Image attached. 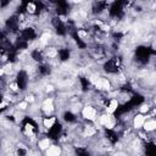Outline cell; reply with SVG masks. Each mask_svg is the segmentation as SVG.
<instances>
[{"mask_svg": "<svg viewBox=\"0 0 156 156\" xmlns=\"http://www.w3.org/2000/svg\"><path fill=\"white\" fill-rule=\"evenodd\" d=\"M98 116H99V111L91 104H84L79 112V117L83 121H88V122H95Z\"/></svg>", "mask_w": 156, "mask_h": 156, "instance_id": "1", "label": "cell"}, {"mask_svg": "<svg viewBox=\"0 0 156 156\" xmlns=\"http://www.w3.org/2000/svg\"><path fill=\"white\" fill-rule=\"evenodd\" d=\"M145 118L146 116L143 115V113H139V112H135L132 117V121H130V127L134 129V130H140L143 128V124L145 122Z\"/></svg>", "mask_w": 156, "mask_h": 156, "instance_id": "2", "label": "cell"}, {"mask_svg": "<svg viewBox=\"0 0 156 156\" xmlns=\"http://www.w3.org/2000/svg\"><path fill=\"white\" fill-rule=\"evenodd\" d=\"M145 116H146V118H145V122H144L141 129L146 133L155 132L156 130V119H155V117H151L149 115H145Z\"/></svg>", "mask_w": 156, "mask_h": 156, "instance_id": "3", "label": "cell"}, {"mask_svg": "<svg viewBox=\"0 0 156 156\" xmlns=\"http://www.w3.org/2000/svg\"><path fill=\"white\" fill-rule=\"evenodd\" d=\"M44 154L48 155V156H58V155H62V146L58 143L54 141L51 145H49V147L44 151Z\"/></svg>", "mask_w": 156, "mask_h": 156, "instance_id": "4", "label": "cell"}]
</instances>
